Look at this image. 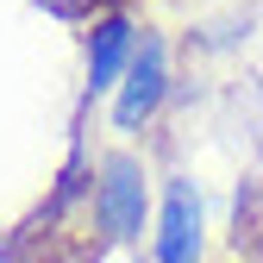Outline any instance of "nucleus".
<instances>
[{"instance_id": "nucleus-1", "label": "nucleus", "mask_w": 263, "mask_h": 263, "mask_svg": "<svg viewBox=\"0 0 263 263\" xmlns=\"http://www.w3.org/2000/svg\"><path fill=\"white\" fill-rule=\"evenodd\" d=\"M151 219V182H144V163L138 157H101V170H94V226L113 238V245H132L144 232Z\"/></svg>"}, {"instance_id": "nucleus-2", "label": "nucleus", "mask_w": 263, "mask_h": 263, "mask_svg": "<svg viewBox=\"0 0 263 263\" xmlns=\"http://www.w3.org/2000/svg\"><path fill=\"white\" fill-rule=\"evenodd\" d=\"M201 257H207V201L188 176H170L151 219V263H201Z\"/></svg>"}, {"instance_id": "nucleus-3", "label": "nucleus", "mask_w": 263, "mask_h": 263, "mask_svg": "<svg viewBox=\"0 0 263 263\" xmlns=\"http://www.w3.org/2000/svg\"><path fill=\"white\" fill-rule=\"evenodd\" d=\"M163 101H170V50H163V38H138V50H132L125 76L113 88V125L138 132L163 113Z\"/></svg>"}, {"instance_id": "nucleus-4", "label": "nucleus", "mask_w": 263, "mask_h": 263, "mask_svg": "<svg viewBox=\"0 0 263 263\" xmlns=\"http://www.w3.org/2000/svg\"><path fill=\"white\" fill-rule=\"evenodd\" d=\"M132 50H138V31L119 13L94 19V31H88V94H113L119 76H125V63H132Z\"/></svg>"}]
</instances>
